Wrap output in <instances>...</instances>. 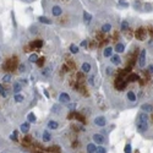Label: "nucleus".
I'll return each mask as SVG.
<instances>
[{
	"label": "nucleus",
	"instance_id": "1",
	"mask_svg": "<svg viewBox=\"0 0 153 153\" xmlns=\"http://www.w3.org/2000/svg\"><path fill=\"white\" fill-rule=\"evenodd\" d=\"M42 9L59 27L75 28L82 22L83 6L80 0H42Z\"/></svg>",
	"mask_w": 153,
	"mask_h": 153
},
{
	"label": "nucleus",
	"instance_id": "2",
	"mask_svg": "<svg viewBox=\"0 0 153 153\" xmlns=\"http://www.w3.org/2000/svg\"><path fill=\"white\" fill-rule=\"evenodd\" d=\"M117 25H119V15L111 10H107L103 12H98L88 27L98 30L100 33H110Z\"/></svg>",
	"mask_w": 153,
	"mask_h": 153
},
{
	"label": "nucleus",
	"instance_id": "3",
	"mask_svg": "<svg viewBox=\"0 0 153 153\" xmlns=\"http://www.w3.org/2000/svg\"><path fill=\"white\" fill-rule=\"evenodd\" d=\"M81 4L91 12H103L107 10H113L117 6V0H80Z\"/></svg>",
	"mask_w": 153,
	"mask_h": 153
},
{
	"label": "nucleus",
	"instance_id": "4",
	"mask_svg": "<svg viewBox=\"0 0 153 153\" xmlns=\"http://www.w3.org/2000/svg\"><path fill=\"white\" fill-rule=\"evenodd\" d=\"M149 120L151 117L149 114L145 113V111H140L137 114V119H136V129L140 134H146L149 130Z\"/></svg>",
	"mask_w": 153,
	"mask_h": 153
},
{
	"label": "nucleus",
	"instance_id": "5",
	"mask_svg": "<svg viewBox=\"0 0 153 153\" xmlns=\"http://www.w3.org/2000/svg\"><path fill=\"white\" fill-rule=\"evenodd\" d=\"M93 69H94L93 62L90 60V58H88V60H83V61L81 62V65H80V70H81L83 74H86V75L92 74V72H93Z\"/></svg>",
	"mask_w": 153,
	"mask_h": 153
},
{
	"label": "nucleus",
	"instance_id": "6",
	"mask_svg": "<svg viewBox=\"0 0 153 153\" xmlns=\"http://www.w3.org/2000/svg\"><path fill=\"white\" fill-rule=\"evenodd\" d=\"M137 59H138V66L141 69H143L146 66V62H147V50H146V48L141 49V52H140V55H138Z\"/></svg>",
	"mask_w": 153,
	"mask_h": 153
},
{
	"label": "nucleus",
	"instance_id": "7",
	"mask_svg": "<svg viewBox=\"0 0 153 153\" xmlns=\"http://www.w3.org/2000/svg\"><path fill=\"white\" fill-rule=\"evenodd\" d=\"M135 36H136L137 39H140V41H145V39H146V37H147V28H146V27H138V28H136V31H135Z\"/></svg>",
	"mask_w": 153,
	"mask_h": 153
},
{
	"label": "nucleus",
	"instance_id": "8",
	"mask_svg": "<svg viewBox=\"0 0 153 153\" xmlns=\"http://www.w3.org/2000/svg\"><path fill=\"white\" fill-rule=\"evenodd\" d=\"M93 124L98 127H104L107 125V118L104 115H97L93 119Z\"/></svg>",
	"mask_w": 153,
	"mask_h": 153
},
{
	"label": "nucleus",
	"instance_id": "9",
	"mask_svg": "<svg viewBox=\"0 0 153 153\" xmlns=\"http://www.w3.org/2000/svg\"><path fill=\"white\" fill-rule=\"evenodd\" d=\"M58 100H59L60 104H68V103L71 102V96L69 93H66V92H61L59 94V97H58Z\"/></svg>",
	"mask_w": 153,
	"mask_h": 153
},
{
	"label": "nucleus",
	"instance_id": "10",
	"mask_svg": "<svg viewBox=\"0 0 153 153\" xmlns=\"http://www.w3.org/2000/svg\"><path fill=\"white\" fill-rule=\"evenodd\" d=\"M92 20H93V16H92V15H91L88 11H85V10H83V14H82V22L86 25L87 27L91 25Z\"/></svg>",
	"mask_w": 153,
	"mask_h": 153
},
{
	"label": "nucleus",
	"instance_id": "11",
	"mask_svg": "<svg viewBox=\"0 0 153 153\" xmlns=\"http://www.w3.org/2000/svg\"><path fill=\"white\" fill-rule=\"evenodd\" d=\"M109 60L111 62V65H114V66H120L123 64V59H121V56L119 54H113Z\"/></svg>",
	"mask_w": 153,
	"mask_h": 153
},
{
	"label": "nucleus",
	"instance_id": "12",
	"mask_svg": "<svg viewBox=\"0 0 153 153\" xmlns=\"http://www.w3.org/2000/svg\"><path fill=\"white\" fill-rule=\"evenodd\" d=\"M92 138H93V142L96 145H103L107 141V138L104 137V135H102V134H94L92 136Z\"/></svg>",
	"mask_w": 153,
	"mask_h": 153
},
{
	"label": "nucleus",
	"instance_id": "13",
	"mask_svg": "<svg viewBox=\"0 0 153 153\" xmlns=\"http://www.w3.org/2000/svg\"><path fill=\"white\" fill-rule=\"evenodd\" d=\"M28 64L27 61H21L19 65H17V71L20 75H23V74H26L28 71Z\"/></svg>",
	"mask_w": 153,
	"mask_h": 153
},
{
	"label": "nucleus",
	"instance_id": "14",
	"mask_svg": "<svg viewBox=\"0 0 153 153\" xmlns=\"http://www.w3.org/2000/svg\"><path fill=\"white\" fill-rule=\"evenodd\" d=\"M47 127L49 130H58L59 127H60V123L54 120V119H49L47 121Z\"/></svg>",
	"mask_w": 153,
	"mask_h": 153
},
{
	"label": "nucleus",
	"instance_id": "15",
	"mask_svg": "<svg viewBox=\"0 0 153 153\" xmlns=\"http://www.w3.org/2000/svg\"><path fill=\"white\" fill-rule=\"evenodd\" d=\"M22 90H23V86L19 81H14V82H12V90L11 91H12V93H14V94L22 92Z\"/></svg>",
	"mask_w": 153,
	"mask_h": 153
},
{
	"label": "nucleus",
	"instance_id": "16",
	"mask_svg": "<svg viewBox=\"0 0 153 153\" xmlns=\"http://www.w3.org/2000/svg\"><path fill=\"white\" fill-rule=\"evenodd\" d=\"M38 22H39L41 25H45V26H49V25H53V21L50 20L48 16L43 15V16H38Z\"/></svg>",
	"mask_w": 153,
	"mask_h": 153
},
{
	"label": "nucleus",
	"instance_id": "17",
	"mask_svg": "<svg viewBox=\"0 0 153 153\" xmlns=\"http://www.w3.org/2000/svg\"><path fill=\"white\" fill-rule=\"evenodd\" d=\"M127 30H130V21L127 20V19H125V20H123V21L120 22V31L124 33V32H126Z\"/></svg>",
	"mask_w": 153,
	"mask_h": 153
},
{
	"label": "nucleus",
	"instance_id": "18",
	"mask_svg": "<svg viewBox=\"0 0 153 153\" xmlns=\"http://www.w3.org/2000/svg\"><path fill=\"white\" fill-rule=\"evenodd\" d=\"M125 49H126V47H125V44H124L123 42H117L115 47H114V50L117 52V54H121V53H124V52H125Z\"/></svg>",
	"mask_w": 153,
	"mask_h": 153
},
{
	"label": "nucleus",
	"instance_id": "19",
	"mask_svg": "<svg viewBox=\"0 0 153 153\" xmlns=\"http://www.w3.org/2000/svg\"><path fill=\"white\" fill-rule=\"evenodd\" d=\"M113 52H114V48L110 47V45H107V47L103 49V58H105V59L110 58V56L113 55Z\"/></svg>",
	"mask_w": 153,
	"mask_h": 153
},
{
	"label": "nucleus",
	"instance_id": "20",
	"mask_svg": "<svg viewBox=\"0 0 153 153\" xmlns=\"http://www.w3.org/2000/svg\"><path fill=\"white\" fill-rule=\"evenodd\" d=\"M30 129H31V123H28V121L22 123V124L20 125V131H21L22 134H27V132H30Z\"/></svg>",
	"mask_w": 153,
	"mask_h": 153
},
{
	"label": "nucleus",
	"instance_id": "21",
	"mask_svg": "<svg viewBox=\"0 0 153 153\" xmlns=\"http://www.w3.org/2000/svg\"><path fill=\"white\" fill-rule=\"evenodd\" d=\"M64 109H65V108H64L61 104H54L53 108H52V113L56 114V115H60V114H62Z\"/></svg>",
	"mask_w": 153,
	"mask_h": 153
},
{
	"label": "nucleus",
	"instance_id": "22",
	"mask_svg": "<svg viewBox=\"0 0 153 153\" xmlns=\"http://www.w3.org/2000/svg\"><path fill=\"white\" fill-rule=\"evenodd\" d=\"M141 110L147 113V114H151V113H153V104L152 103H143L141 105Z\"/></svg>",
	"mask_w": 153,
	"mask_h": 153
},
{
	"label": "nucleus",
	"instance_id": "23",
	"mask_svg": "<svg viewBox=\"0 0 153 153\" xmlns=\"http://www.w3.org/2000/svg\"><path fill=\"white\" fill-rule=\"evenodd\" d=\"M96 79H97L96 74H90V75H88L87 82H88V85H90L91 87H96V86H97V83H96Z\"/></svg>",
	"mask_w": 153,
	"mask_h": 153
},
{
	"label": "nucleus",
	"instance_id": "24",
	"mask_svg": "<svg viewBox=\"0 0 153 153\" xmlns=\"http://www.w3.org/2000/svg\"><path fill=\"white\" fill-rule=\"evenodd\" d=\"M25 100H26V97L22 94V92L14 94V102H15V103H19L20 104V103H23Z\"/></svg>",
	"mask_w": 153,
	"mask_h": 153
},
{
	"label": "nucleus",
	"instance_id": "25",
	"mask_svg": "<svg viewBox=\"0 0 153 153\" xmlns=\"http://www.w3.org/2000/svg\"><path fill=\"white\" fill-rule=\"evenodd\" d=\"M130 6V4L126 1V0H119V1L117 3V6L115 7H118V9H120V10H126L127 7Z\"/></svg>",
	"mask_w": 153,
	"mask_h": 153
},
{
	"label": "nucleus",
	"instance_id": "26",
	"mask_svg": "<svg viewBox=\"0 0 153 153\" xmlns=\"http://www.w3.org/2000/svg\"><path fill=\"white\" fill-rule=\"evenodd\" d=\"M1 82L3 83H11L12 82V75L10 72H6L1 76Z\"/></svg>",
	"mask_w": 153,
	"mask_h": 153
},
{
	"label": "nucleus",
	"instance_id": "27",
	"mask_svg": "<svg viewBox=\"0 0 153 153\" xmlns=\"http://www.w3.org/2000/svg\"><path fill=\"white\" fill-rule=\"evenodd\" d=\"M69 50H70V53L74 54V55H77L80 53V45H76V44H70L69 45Z\"/></svg>",
	"mask_w": 153,
	"mask_h": 153
},
{
	"label": "nucleus",
	"instance_id": "28",
	"mask_svg": "<svg viewBox=\"0 0 153 153\" xmlns=\"http://www.w3.org/2000/svg\"><path fill=\"white\" fill-rule=\"evenodd\" d=\"M142 1L141 0H132V7L136 10V11H141L142 12Z\"/></svg>",
	"mask_w": 153,
	"mask_h": 153
},
{
	"label": "nucleus",
	"instance_id": "29",
	"mask_svg": "<svg viewBox=\"0 0 153 153\" xmlns=\"http://www.w3.org/2000/svg\"><path fill=\"white\" fill-rule=\"evenodd\" d=\"M153 11V4L147 1L142 4V12H152Z\"/></svg>",
	"mask_w": 153,
	"mask_h": 153
},
{
	"label": "nucleus",
	"instance_id": "30",
	"mask_svg": "<svg viewBox=\"0 0 153 153\" xmlns=\"http://www.w3.org/2000/svg\"><path fill=\"white\" fill-rule=\"evenodd\" d=\"M42 140L44 142H50L52 141V134L49 132V130H44L42 134Z\"/></svg>",
	"mask_w": 153,
	"mask_h": 153
},
{
	"label": "nucleus",
	"instance_id": "31",
	"mask_svg": "<svg viewBox=\"0 0 153 153\" xmlns=\"http://www.w3.org/2000/svg\"><path fill=\"white\" fill-rule=\"evenodd\" d=\"M114 72H115V69H114L111 65H108V66L104 68V74H105L107 77H111Z\"/></svg>",
	"mask_w": 153,
	"mask_h": 153
},
{
	"label": "nucleus",
	"instance_id": "32",
	"mask_svg": "<svg viewBox=\"0 0 153 153\" xmlns=\"http://www.w3.org/2000/svg\"><path fill=\"white\" fill-rule=\"evenodd\" d=\"M0 97L5 98V99L9 97V91L6 90V88L4 87V85H1V83H0Z\"/></svg>",
	"mask_w": 153,
	"mask_h": 153
},
{
	"label": "nucleus",
	"instance_id": "33",
	"mask_svg": "<svg viewBox=\"0 0 153 153\" xmlns=\"http://www.w3.org/2000/svg\"><path fill=\"white\" fill-rule=\"evenodd\" d=\"M86 149H87V153H96V149H97L96 143H88Z\"/></svg>",
	"mask_w": 153,
	"mask_h": 153
},
{
	"label": "nucleus",
	"instance_id": "34",
	"mask_svg": "<svg viewBox=\"0 0 153 153\" xmlns=\"http://www.w3.org/2000/svg\"><path fill=\"white\" fill-rule=\"evenodd\" d=\"M76 108H77V103L76 102H74V103H68V107H66V109L69 110V111H75L76 110Z\"/></svg>",
	"mask_w": 153,
	"mask_h": 153
},
{
	"label": "nucleus",
	"instance_id": "35",
	"mask_svg": "<svg viewBox=\"0 0 153 153\" xmlns=\"http://www.w3.org/2000/svg\"><path fill=\"white\" fill-rule=\"evenodd\" d=\"M27 121L31 123V124H33V123L37 121V118H36V115H34L33 113H28L27 114Z\"/></svg>",
	"mask_w": 153,
	"mask_h": 153
},
{
	"label": "nucleus",
	"instance_id": "36",
	"mask_svg": "<svg viewBox=\"0 0 153 153\" xmlns=\"http://www.w3.org/2000/svg\"><path fill=\"white\" fill-rule=\"evenodd\" d=\"M96 153H107V148L105 147H102L99 145V147H97V149H96Z\"/></svg>",
	"mask_w": 153,
	"mask_h": 153
},
{
	"label": "nucleus",
	"instance_id": "37",
	"mask_svg": "<svg viewBox=\"0 0 153 153\" xmlns=\"http://www.w3.org/2000/svg\"><path fill=\"white\" fill-rule=\"evenodd\" d=\"M11 20H12V23H14V27L16 28L17 27V23H16V19H15V12L11 11Z\"/></svg>",
	"mask_w": 153,
	"mask_h": 153
},
{
	"label": "nucleus",
	"instance_id": "38",
	"mask_svg": "<svg viewBox=\"0 0 153 153\" xmlns=\"http://www.w3.org/2000/svg\"><path fill=\"white\" fill-rule=\"evenodd\" d=\"M124 152H125V153H131V152H132L131 145H129V143H127V145L125 146V148H124Z\"/></svg>",
	"mask_w": 153,
	"mask_h": 153
},
{
	"label": "nucleus",
	"instance_id": "39",
	"mask_svg": "<svg viewBox=\"0 0 153 153\" xmlns=\"http://www.w3.org/2000/svg\"><path fill=\"white\" fill-rule=\"evenodd\" d=\"M17 81H19V82H20L22 86H27V85H28V81H27L26 79H23V77H22V79H19Z\"/></svg>",
	"mask_w": 153,
	"mask_h": 153
},
{
	"label": "nucleus",
	"instance_id": "40",
	"mask_svg": "<svg viewBox=\"0 0 153 153\" xmlns=\"http://www.w3.org/2000/svg\"><path fill=\"white\" fill-rule=\"evenodd\" d=\"M87 45H88V42H87V39L82 41V42H81V44H80V47H83V48H87Z\"/></svg>",
	"mask_w": 153,
	"mask_h": 153
},
{
	"label": "nucleus",
	"instance_id": "41",
	"mask_svg": "<svg viewBox=\"0 0 153 153\" xmlns=\"http://www.w3.org/2000/svg\"><path fill=\"white\" fill-rule=\"evenodd\" d=\"M147 71H148V74H153V65H148Z\"/></svg>",
	"mask_w": 153,
	"mask_h": 153
},
{
	"label": "nucleus",
	"instance_id": "42",
	"mask_svg": "<svg viewBox=\"0 0 153 153\" xmlns=\"http://www.w3.org/2000/svg\"><path fill=\"white\" fill-rule=\"evenodd\" d=\"M21 1H23V3H34V1H37V0H21Z\"/></svg>",
	"mask_w": 153,
	"mask_h": 153
},
{
	"label": "nucleus",
	"instance_id": "43",
	"mask_svg": "<svg viewBox=\"0 0 153 153\" xmlns=\"http://www.w3.org/2000/svg\"><path fill=\"white\" fill-rule=\"evenodd\" d=\"M44 94H45V96H47V97H48V98H49V92H48V91H47V90H44Z\"/></svg>",
	"mask_w": 153,
	"mask_h": 153
},
{
	"label": "nucleus",
	"instance_id": "44",
	"mask_svg": "<svg viewBox=\"0 0 153 153\" xmlns=\"http://www.w3.org/2000/svg\"><path fill=\"white\" fill-rule=\"evenodd\" d=\"M0 61H1V53H0Z\"/></svg>",
	"mask_w": 153,
	"mask_h": 153
},
{
	"label": "nucleus",
	"instance_id": "45",
	"mask_svg": "<svg viewBox=\"0 0 153 153\" xmlns=\"http://www.w3.org/2000/svg\"><path fill=\"white\" fill-rule=\"evenodd\" d=\"M0 34H1V26H0Z\"/></svg>",
	"mask_w": 153,
	"mask_h": 153
}]
</instances>
